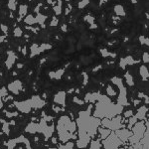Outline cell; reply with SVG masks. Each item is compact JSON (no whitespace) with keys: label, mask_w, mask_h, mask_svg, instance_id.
I'll use <instances>...</instances> for the list:
<instances>
[{"label":"cell","mask_w":149,"mask_h":149,"mask_svg":"<svg viewBox=\"0 0 149 149\" xmlns=\"http://www.w3.org/2000/svg\"><path fill=\"white\" fill-rule=\"evenodd\" d=\"M0 27H1L2 31H3L4 33H7V31H8V28H7L6 26H4L3 24H1V25H0Z\"/></svg>","instance_id":"cell-35"},{"label":"cell","mask_w":149,"mask_h":149,"mask_svg":"<svg viewBox=\"0 0 149 149\" xmlns=\"http://www.w3.org/2000/svg\"><path fill=\"white\" fill-rule=\"evenodd\" d=\"M62 30L65 31V32H67V25H66V24H65V25L62 26Z\"/></svg>","instance_id":"cell-37"},{"label":"cell","mask_w":149,"mask_h":149,"mask_svg":"<svg viewBox=\"0 0 149 149\" xmlns=\"http://www.w3.org/2000/svg\"><path fill=\"white\" fill-rule=\"evenodd\" d=\"M125 83H126V85L128 86H135V81H134L133 76H132L129 72L125 73Z\"/></svg>","instance_id":"cell-18"},{"label":"cell","mask_w":149,"mask_h":149,"mask_svg":"<svg viewBox=\"0 0 149 149\" xmlns=\"http://www.w3.org/2000/svg\"><path fill=\"white\" fill-rule=\"evenodd\" d=\"M112 130H110L109 128H107V127H104L102 125H100V127L97 128V137L100 139H102V140H103V139H105L107 137V136L110 134V132H111Z\"/></svg>","instance_id":"cell-10"},{"label":"cell","mask_w":149,"mask_h":149,"mask_svg":"<svg viewBox=\"0 0 149 149\" xmlns=\"http://www.w3.org/2000/svg\"><path fill=\"white\" fill-rule=\"evenodd\" d=\"M102 147L107 148V149L119 148V147H121V145L123 144V142L118 138V136L115 134L114 131L110 132V134L107 138L102 140Z\"/></svg>","instance_id":"cell-4"},{"label":"cell","mask_w":149,"mask_h":149,"mask_svg":"<svg viewBox=\"0 0 149 149\" xmlns=\"http://www.w3.org/2000/svg\"><path fill=\"white\" fill-rule=\"evenodd\" d=\"M58 24H59V19H58L57 17H55V16L54 17H52V21L50 22V26H52L53 27V26H57Z\"/></svg>","instance_id":"cell-32"},{"label":"cell","mask_w":149,"mask_h":149,"mask_svg":"<svg viewBox=\"0 0 149 149\" xmlns=\"http://www.w3.org/2000/svg\"><path fill=\"white\" fill-rule=\"evenodd\" d=\"M115 134L118 136V138L123 142V144H125L128 139L130 138V136L132 135V132L130 129H128L127 127H122V128H119L117 130H115Z\"/></svg>","instance_id":"cell-5"},{"label":"cell","mask_w":149,"mask_h":149,"mask_svg":"<svg viewBox=\"0 0 149 149\" xmlns=\"http://www.w3.org/2000/svg\"><path fill=\"white\" fill-rule=\"evenodd\" d=\"M62 1L61 0H58L56 2V5L53 7V10L56 13V15H61L62 14Z\"/></svg>","instance_id":"cell-22"},{"label":"cell","mask_w":149,"mask_h":149,"mask_svg":"<svg viewBox=\"0 0 149 149\" xmlns=\"http://www.w3.org/2000/svg\"><path fill=\"white\" fill-rule=\"evenodd\" d=\"M24 22H25V24H27V25H29V26H33V25H35V24L37 23V20H36L35 16H33L32 14H30V15H26L25 16Z\"/></svg>","instance_id":"cell-17"},{"label":"cell","mask_w":149,"mask_h":149,"mask_svg":"<svg viewBox=\"0 0 149 149\" xmlns=\"http://www.w3.org/2000/svg\"><path fill=\"white\" fill-rule=\"evenodd\" d=\"M23 35V32H22V29L20 27H16L14 29V36L15 37H21Z\"/></svg>","instance_id":"cell-26"},{"label":"cell","mask_w":149,"mask_h":149,"mask_svg":"<svg viewBox=\"0 0 149 149\" xmlns=\"http://www.w3.org/2000/svg\"><path fill=\"white\" fill-rule=\"evenodd\" d=\"M66 97H67V93L65 92H59L57 95H55V97H54V102L56 104L60 105H65L66 104Z\"/></svg>","instance_id":"cell-9"},{"label":"cell","mask_w":149,"mask_h":149,"mask_svg":"<svg viewBox=\"0 0 149 149\" xmlns=\"http://www.w3.org/2000/svg\"><path fill=\"white\" fill-rule=\"evenodd\" d=\"M148 143H149V136H148V127H147V129H146L145 132H144V135L142 136V138L140 139V141H139V143L137 144L136 148L147 149L149 147Z\"/></svg>","instance_id":"cell-11"},{"label":"cell","mask_w":149,"mask_h":149,"mask_svg":"<svg viewBox=\"0 0 149 149\" xmlns=\"http://www.w3.org/2000/svg\"><path fill=\"white\" fill-rule=\"evenodd\" d=\"M30 51H31V54H30L31 58L37 56V55H39L40 54V52H39V45L32 44V45H31V47H30Z\"/></svg>","instance_id":"cell-20"},{"label":"cell","mask_w":149,"mask_h":149,"mask_svg":"<svg viewBox=\"0 0 149 149\" xmlns=\"http://www.w3.org/2000/svg\"><path fill=\"white\" fill-rule=\"evenodd\" d=\"M88 147L90 148H97V149H100V148H102V139H100L98 137L97 138H92L88 143Z\"/></svg>","instance_id":"cell-16"},{"label":"cell","mask_w":149,"mask_h":149,"mask_svg":"<svg viewBox=\"0 0 149 149\" xmlns=\"http://www.w3.org/2000/svg\"><path fill=\"white\" fill-rule=\"evenodd\" d=\"M85 21H86L88 24H91V26L93 25V21H95V18L93 17V16H91V15H86V17H85Z\"/></svg>","instance_id":"cell-29"},{"label":"cell","mask_w":149,"mask_h":149,"mask_svg":"<svg viewBox=\"0 0 149 149\" xmlns=\"http://www.w3.org/2000/svg\"><path fill=\"white\" fill-rule=\"evenodd\" d=\"M138 120H144L148 116V105H141L137 109V111L134 113Z\"/></svg>","instance_id":"cell-8"},{"label":"cell","mask_w":149,"mask_h":149,"mask_svg":"<svg viewBox=\"0 0 149 149\" xmlns=\"http://www.w3.org/2000/svg\"><path fill=\"white\" fill-rule=\"evenodd\" d=\"M134 114V111L132 109H128V110H125V111H123V113H122V116L124 117V118H128V117L132 116V115Z\"/></svg>","instance_id":"cell-25"},{"label":"cell","mask_w":149,"mask_h":149,"mask_svg":"<svg viewBox=\"0 0 149 149\" xmlns=\"http://www.w3.org/2000/svg\"><path fill=\"white\" fill-rule=\"evenodd\" d=\"M105 93H107V95L109 97H115L118 95V91H117L113 86L107 85V88H105Z\"/></svg>","instance_id":"cell-14"},{"label":"cell","mask_w":149,"mask_h":149,"mask_svg":"<svg viewBox=\"0 0 149 149\" xmlns=\"http://www.w3.org/2000/svg\"><path fill=\"white\" fill-rule=\"evenodd\" d=\"M28 13V6L26 4H21L19 6V11H18V14H19V17L20 18H24Z\"/></svg>","instance_id":"cell-19"},{"label":"cell","mask_w":149,"mask_h":149,"mask_svg":"<svg viewBox=\"0 0 149 149\" xmlns=\"http://www.w3.org/2000/svg\"><path fill=\"white\" fill-rule=\"evenodd\" d=\"M7 55H8V58H7V61H6V68L10 70L12 67H13L14 63H15V60H16V56L15 54H14L12 51H9L7 53Z\"/></svg>","instance_id":"cell-13"},{"label":"cell","mask_w":149,"mask_h":149,"mask_svg":"<svg viewBox=\"0 0 149 149\" xmlns=\"http://www.w3.org/2000/svg\"><path fill=\"white\" fill-rule=\"evenodd\" d=\"M139 74H140L143 81H147L149 74H148V69L146 65H142V66L139 67Z\"/></svg>","instance_id":"cell-15"},{"label":"cell","mask_w":149,"mask_h":149,"mask_svg":"<svg viewBox=\"0 0 149 149\" xmlns=\"http://www.w3.org/2000/svg\"><path fill=\"white\" fill-rule=\"evenodd\" d=\"M52 48V46L50 44H47V43H43L39 46V52L42 53V52H45L47 50H50Z\"/></svg>","instance_id":"cell-24"},{"label":"cell","mask_w":149,"mask_h":149,"mask_svg":"<svg viewBox=\"0 0 149 149\" xmlns=\"http://www.w3.org/2000/svg\"><path fill=\"white\" fill-rule=\"evenodd\" d=\"M14 105L17 107V109L19 111L23 112V113H29V112L31 111V109H33L30 100H25V102H14Z\"/></svg>","instance_id":"cell-6"},{"label":"cell","mask_w":149,"mask_h":149,"mask_svg":"<svg viewBox=\"0 0 149 149\" xmlns=\"http://www.w3.org/2000/svg\"><path fill=\"white\" fill-rule=\"evenodd\" d=\"M46 19H47V16H45V15H43V14H41V13H38L37 14V16H36V20H37V23H39L42 27H45V21H46Z\"/></svg>","instance_id":"cell-23"},{"label":"cell","mask_w":149,"mask_h":149,"mask_svg":"<svg viewBox=\"0 0 149 149\" xmlns=\"http://www.w3.org/2000/svg\"><path fill=\"white\" fill-rule=\"evenodd\" d=\"M142 61H143L144 64H148V62H149V56H148V53L147 52H145L142 55Z\"/></svg>","instance_id":"cell-33"},{"label":"cell","mask_w":149,"mask_h":149,"mask_svg":"<svg viewBox=\"0 0 149 149\" xmlns=\"http://www.w3.org/2000/svg\"><path fill=\"white\" fill-rule=\"evenodd\" d=\"M100 53L102 54V57H107V56H109V52H107V49L100 50Z\"/></svg>","instance_id":"cell-34"},{"label":"cell","mask_w":149,"mask_h":149,"mask_svg":"<svg viewBox=\"0 0 149 149\" xmlns=\"http://www.w3.org/2000/svg\"><path fill=\"white\" fill-rule=\"evenodd\" d=\"M111 83L117 88L118 95H117V103L122 107H128L129 102L127 100V90L124 86L123 80L119 77H113L111 78Z\"/></svg>","instance_id":"cell-3"},{"label":"cell","mask_w":149,"mask_h":149,"mask_svg":"<svg viewBox=\"0 0 149 149\" xmlns=\"http://www.w3.org/2000/svg\"><path fill=\"white\" fill-rule=\"evenodd\" d=\"M88 3H90V0H81L80 3H79V8L84 9Z\"/></svg>","instance_id":"cell-27"},{"label":"cell","mask_w":149,"mask_h":149,"mask_svg":"<svg viewBox=\"0 0 149 149\" xmlns=\"http://www.w3.org/2000/svg\"><path fill=\"white\" fill-rule=\"evenodd\" d=\"M5 39V36H0V43H2Z\"/></svg>","instance_id":"cell-38"},{"label":"cell","mask_w":149,"mask_h":149,"mask_svg":"<svg viewBox=\"0 0 149 149\" xmlns=\"http://www.w3.org/2000/svg\"><path fill=\"white\" fill-rule=\"evenodd\" d=\"M95 102L97 103H95V107L92 114L100 119L114 117L120 114L124 109V107L118 103H113L107 95H100Z\"/></svg>","instance_id":"cell-1"},{"label":"cell","mask_w":149,"mask_h":149,"mask_svg":"<svg viewBox=\"0 0 149 149\" xmlns=\"http://www.w3.org/2000/svg\"><path fill=\"white\" fill-rule=\"evenodd\" d=\"M25 131L30 134H36L39 133V123H35V122H31L28 124L25 128Z\"/></svg>","instance_id":"cell-12"},{"label":"cell","mask_w":149,"mask_h":149,"mask_svg":"<svg viewBox=\"0 0 149 149\" xmlns=\"http://www.w3.org/2000/svg\"><path fill=\"white\" fill-rule=\"evenodd\" d=\"M114 13L117 16H125V10L122 5H115L114 6Z\"/></svg>","instance_id":"cell-21"},{"label":"cell","mask_w":149,"mask_h":149,"mask_svg":"<svg viewBox=\"0 0 149 149\" xmlns=\"http://www.w3.org/2000/svg\"><path fill=\"white\" fill-rule=\"evenodd\" d=\"M22 83L20 81L15 80L9 84L8 86H7V90L13 93V95H19L21 91H22Z\"/></svg>","instance_id":"cell-7"},{"label":"cell","mask_w":149,"mask_h":149,"mask_svg":"<svg viewBox=\"0 0 149 149\" xmlns=\"http://www.w3.org/2000/svg\"><path fill=\"white\" fill-rule=\"evenodd\" d=\"M147 127L148 125H146L144 120H137L135 122V124L131 127L130 130L132 132V135L127 141L128 143L131 144V148H136L140 139L144 135V132L147 129Z\"/></svg>","instance_id":"cell-2"},{"label":"cell","mask_w":149,"mask_h":149,"mask_svg":"<svg viewBox=\"0 0 149 149\" xmlns=\"http://www.w3.org/2000/svg\"><path fill=\"white\" fill-rule=\"evenodd\" d=\"M2 130H3L4 133L8 135V134H9V123H8V122H5V123H4L3 127H2Z\"/></svg>","instance_id":"cell-31"},{"label":"cell","mask_w":149,"mask_h":149,"mask_svg":"<svg viewBox=\"0 0 149 149\" xmlns=\"http://www.w3.org/2000/svg\"><path fill=\"white\" fill-rule=\"evenodd\" d=\"M22 53H23L24 56H26V54H27V52H26V47H23V49H22Z\"/></svg>","instance_id":"cell-36"},{"label":"cell","mask_w":149,"mask_h":149,"mask_svg":"<svg viewBox=\"0 0 149 149\" xmlns=\"http://www.w3.org/2000/svg\"><path fill=\"white\" fill-rule=\"evenodd\" d=\"M8 7L11 9V10H15L16 9V0H9Z\"/></svg>","instance_id":"cell-28"},{"label":"cell","mask_w":149,"mask_h":149,"mask_svg":"<svg viewBox=\"0 0 149 149\" xmlns=\"http://www.w3.org/2000/svg\"><path fill=\"white\" fill-rule=\"evenodd\" d=\"M74 103H77V104H79V105H84L85 104V100H80V98H79V97H74Z\"/></svg>","instance_id":"cell-30"}]
</instances>
